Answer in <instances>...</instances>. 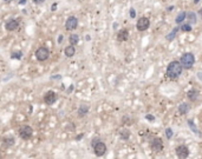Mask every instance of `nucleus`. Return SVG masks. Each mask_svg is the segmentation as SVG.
I'll return each instance as SVG.
<instances>
[{
	"instance_id": "nucleus-40",
	"label": "nucleus",
	"mask_w": 202,
	"mask_h": 159,
	"mask_svg": "<svg viewBox=\"0 0 202 159\" xmlns=\"http://www.w3.org/2000/svg\"><path fill=\"white\" fill-rule=\"evenodd\" d=\"M11 1H13V0H4V2H11Z\"/></svg>"
},
{
	"instance_id": "nucleus-28",
	"label": "nucleus",
	"mask_w": 202,
	"mask_h": 159,
	"mask_svg": "<svg viewBox=\"0 0 202 159\" xmlns=\"http://www.w3.org/2000/svg\"><path fill=\"white\" fill-rule=\"evenodd\" d=\"M129 16H130V18H131V19H135V18H136V11H135V8H130Z\"/></svg>"
},
{
	"instance_id": "nucleus-14",
	"label": "nucleus",
	"mask_w": 202,
	"mask_h": 159,
	"mask_svg": "<svg viewBox=\"0 0 202 159\" xmlns=\"http://www.w3.org/2000/svg\"><path fill=\"white\" fill-rule=\"evenodd\" d=\"M187 124H188V126H189V129L192 130V132L195 134V136H198V137H200V138H202V133L201 131L196 127V125H195V123L193 121L192 119H188V121H187Z\"/></svg>"
},
{
	"instance_id": "nucleus-30",
	"label": "nucleus",
	"mask_w": 202,
	"mask_h": 159,
	"mask_svg": "<svg viewBox=\"0 0 202 159\" xmlns=\"http://www.w3.org/2000/svg\"><path fill=\"white\" fill-rule=\"evenodd\" d=\"M98 141H101V139H100V138H94V139H92V141H91V146L94 147V146H95V145H96Z\"/></svg>"
},
{
	"instance_id": "nucleus-9",
	"label": "nucleus",
	"mask_w": 202,
	"mask_h": 159,
	"mask_svg": "<svg viewBox=\"0 0 202 159\" xmlns=\"http://www.w3.org/2000/svg\"><path fill=\"white\" fill-rule=\"evenodd\" d=\"M57 98H58V97H57L56 92L52 91V90H50V91H47V92L44 94V103L47 104V105H53V104L56 103Z\"/></svg>"
},
{
	"instance_id": "nucleus-7",
	"label": "nucleus",
	"mask_w": 202,
	"mask_h": 159,
	"mask_svg": "<svg viewBox=\"0 0 202 159\" xmlns=\"http://www.w3.org/2000/svg\"><path fill=\"white\" fill-rule=\"evenodd\" d=\"M175 153L179 159H187L189 157V149L186 145H179L175 149Z\"/></svg>"
},
{
	"instance_id": "nucleus-6",
	"label": "nucleus",
	"mask_w": 202,
	"mask_h": 159,
	"mask_svg": "<svg viewBox=\"0 0 202 159\" xmlns=\"http://www.w3.org/2000/svg\"><path fill=\"white\" fill-rule=\"evenodd\" d=\"M78 26V19L75 16H70L65 21V30L66 31H75Z\"/></svg>"
},
{
	"instance_id": "nucleus-11",
	"label": "nucleus",
	"mask_w": 202,
	"mask_h": 159,
	"mask_svg": "<svg viewBox=\"0 0 202 159\" xmlns=\"http://www.w3.org/2000/svg\"><path fill=\"white\" fill-rule=\"evenodd\" d=\"M19 25H20V20L13 18V19H10V20H7V21H6V24H5V28H6L7 31L12 32V31H16V30L19 27Z\"/></svg>"
},
{
	"instance_id": "nucleus-1",
	"label": "nucleus",
	"mask_w": 202,
	"mask_h": 159,
	"mask_svg": "<svg viewBox=\"0 0 202 159\" xmlns=\"http://www.w3.org/2000/svg\"><path fill=\"white\" fill-rule=\"evenodd\" d=\"M182 71H183V66H182L181 61L173 60L167 66L165 76H167V78H169L170 80H176L182 74Z\"/></svg>"
},
{
	"instance_id": "nucleus-27",
	"label": "nucleus",
	"mask_w": 202,
	"mask_h": 159,
	"mask_svg": "<svg viewBox=\"0 0 202 159\" xmlns=\"http://www.w3.org/2000/svg\"><path fill=\"white\" fill-rule=\"evenodd\" d=\"M122 123H123L124 125H128V126L132 125V120H131L130 117H128V116H124V117L122 118Z\"/></svg>"
},
{
	"instance_id": "nucleus-36",
	"label": "nucleus",
	"mask_w": 202,
	"mask_h": 159,
	"mask_svg": "<svg viewBox=\"0 0 202 159\" xmlns=\"http://www.w3.org/2000/svg\"><path fill=\"white\" fill-rule=\"evenodd\" d=\"M199 17H200V18L202 19V8H201V10H199Z\"/></svg>"
},
{
	"instance_id": "nucleus-21",
	"label": "nucleus",
	"mask_w": 202,
	"mask_h": 159,
	"mask_svg": "<svg viewBox=\"0 0 202 159\" xmlns=\"http://www.w3.org/2000/svg\"><path fill=\"white\" fill-rule=\"evenodd\" d=\"M189 110H190V106H189L187 103H182V104H180V106H179V113H180L181 116L187 114V113L189 112Z\"/></svg>"
},
{
	"instance_id": "nucleus-5",
	"label": "nucleus",
	"mask_w": 202,
	"mask_h": 159,
	"mask_svg": "<svg viewBox=\"0 0 202 159\" xmlns=\"http://www.w3.org/2000/svg\"><path fill=\"white\" fill-rule=\"evenodd\" d=\"M150 147H151V150H153L154 152H161V151H163L164 145H163L162 138L155 137L154 139L151 140V143H150Z\"/></svg>"
},
{
	"instance_id": "nucleus-15",
	"label": "nucleus",
	"mask_w": 202,
	"mask_h": 159,
	"mask_svg": "<svg viewBox=\"0 0 202 159\" xmlns=\"http://www.w3.org/2000/svg\"><path fill=\"white\" fill-rule=\"evenodd\" d=\"M129 39V31L126 30V28H122L118 31V33H117V40L118 41H126V40Z\"/></svg>"
},
{
	"instance_id": "nucleus-26",
	"label": "nucleus",
	"mask_w": 202,
	"mask_h": 159,
	"mask_svg": "<svg viewBox=\"0 0 202 159\" xmlns=\"http://www.w3.org/2000/svg\"><path fill=\"white\" fill-rule=\"evenodd\" d=\"M182 32H190L192 31V25L190 24H182L180 26Z\"/></svg>"
},
{
	"instance_id": "nucleus-34",
	"label": "nucleus",
	"mask_w": 202,
	"mask_h": 159,
	"mask_svg": "<svg viewBox=\"0 0 202 159\" xmlns=\"http://www.w3.org/2000/svg\"><path fill=\"white\" fill-rule=\"evenodd\" d=\"M63 38H64V37H63L61 34L58 37V44H61V42H63Z\"/></svg>"
},
{
	"instance_id": "nucleus-4",
	"label": "nucleus",
	"mask_w": 202,
	"mask_h": 159,
	"mask_svg": "<svg viewBox=\"0 0 202 159\" xmlns=\"http://www.w3.org/2000/svg\"><path fill=\"white\" fill-rule=\"evenodd\" d=\"M34 56H36V58H37L38 61H45V60L49 59V57H50V51H49L47 47L41 46V47H39V48L36 51Z\"/></svg>"
},
{
	"instance_id": "nucleus-29",
	"label": "nucleus",
	"mask_w": 202,
	"mask_h": 159,
	"mask_svg": "<svg viewBox=\"0 0 202 159\" xmlns=\"http://www.w3.org/2000/svg\"><path fill=\"white\" fill-rule=\"evenodd\" d=\"M145 119L149 120V121H155V117H154L153 114H147V116H145Z\"/></svg>"
},
{
	"instance_id": "nucleus-35",
	"label": "nucleus",
	"mask_w": 202,
	"mask_h": 159,
	"mask_svg": "<svg viewBox=\"0 0 202 159\" xmlns=\"http://www.w3.org/2000/svg\"><path fill=\"white\" fill-rule=\"evenodd\" d=\"M72 90H73V86H72V85H71V86H70V88H69V90H67V93H70V92H71V91H72Z\"/></svg>"
},
{
	"instance_id": "nucleus-3",
	"label": "nucleus",
	"mask_w": 202,
	"mask_h": 159,
	"mask_svg": "<svg viewBox=\"0 0 202 159\" xmlns=\"http://www.w3.org/2000/svg\"><path fill=\"white\" fill-rule=\"evenodd\" d=\"M18 132H19V137L24 140L31 139L33 136V129L30 125H22Z\"/></svg>"
},
{
	"instance_id": "nucleus-23",
	"label": "nucleus",
	"mask_w": 202,
	"mask_h": 159,
	"mask_svg": "<svg viewBox=\"0 0 202 159\" xmlns=\"http://www.w3.org/2000/svg\"><path fill=\"white\" fill-rule=\"evenodd\" d=\"M69 41H70V45H73V46H76V45L79 42V36H77V34L72 33V34L69 37Z\"/></svg>"
},
{
	"instance_id": "nucleus-24",
	"label": "nucleus",
	"mask_w": 202,
	"mask_h": 159,
	"mask_svg": "<svg viewBox=\"0 0 202 159\" xmlns=\"http://www.w3.org/2000/svg\"><path fill=\"white\" fill-rule=\"evenodd\" d=\"M11 58H12V59L20 60L21 58H22V52H21V51H13V52L11 53Z\"/></svg>"
},
{
	"instance_id": "nucleus-2",
	"label": "nucleus",
	"mask_w": 202,
	"mask_h": 159,
	"mask_svg": "<svg viewBox=\"0 0 202 159\" xmlns=\"http://www.w3.org/2000/svg\"><path fill=\"white\" fill-rule=\"evenodd\" d=\"M180 61H181L183 68L189 70V68H192V67L194 66V64H195V57H194V54H193L192 52H187V53H184L181 57V60H180Z\"/></svg>"
},
{
	"instance_id": "nucleus-38",
	"label": "nucleus",
	"mask_w": 202,
	"mask_h": 159,
	"mask_svg": "<svg viewBox=\"0 0 202 159\" xmlns=\"http://www.w3.org/2000/svg\"><path fill=\"white\" fill-rule=\"evenodd\" d=\"M173 8H174V6H169L167 10H168V11H173Z\"/></svg>"
},
{
	"instance_id": "nucleus-22",
	"label": "nucleus",
	"mask_w": 202,
	"mask_h": 159,
	"mask_svg": "<svg viewBox=\"0 0 202 159\" xmlns=\"http://www.w3.org/2000/svg\"><path fill=\"white\" fill-rule=\"evenodd\" d=\"M184 19H187V12H184V11H181L179 14H177V17H176V19H175V22L177 24V25H180L182 24Z\"/></svg>"
},
{
	"instance_id": "nucleus-39",
	"label": "nucleus",
	"mask_w": 202,
	"mask_h": 159,
	"mask_svg": "<svg viewBox=\"0 0 202 159\" xmlns=\"http://www.w3.org/2000/svg\"><path fill=\"white\" fill-rule=\"evenodd\" d=\"M200 1H201V0H194V4H195V5H196V4H199V2H200Z\"/></svg>"
},
{
	"instance_id": "nucleus-37",
	"label": "nucleus",
	"mask_w": 202,
	"mask_h": 159,
	"mask_svg": "<svg viewBox=\"0 0 202 159\" xmlns=\"http://www.w3.org/2000/svg\"><path fill=\"white\" fill-rule=\"evenodd\" d=\"M19 4H20V5H24V4H26V0H20V1H19Z\"/></svg>"
},
{
	"instance_id": "nucleus-25",
	"label": "nucleus",
	"mask_w": 202,
	"mask_h": 159,
	"mask_svg": "<svg viewBox=\"0 0 202 159\" xmlns=\"http://www.w3.org/2000/svg\"><path fill=\"white\" fill-rule=\"evenodd\" d=\"M173 136H174L173 129H171V127H167V129H165V137H167V139L170 140L173 138Z\"/></svg>"
},
{
	"instance_id": "nucleus-32",
	"label": "nucleus",
	"mask_w": 202,
	"mask_h": 159,
	"mask_svg": "<svg viewBox=\"0 0 202 159\" xmlns=\"http://www.w3.org/2000/svg\"><path fill=\"white\" fill-rule=\"evenodd\" d=\"M83 137H84V134H83V133H82V134H78V136L76 137V141H79V140H81Z\"/></svg>"
},
{
	"instance_id": "nucleus-20",
	"label": "nucleus",
	"mask_w": 202,
	"mask_h": 159,
	"mask_svg": "<svg viewBox=\"0 0 202 159\" xmlns=\"http://www.w3.org/2000/svg\"><path fill=\"white\" fill-rule=\"evenodd\" d=\"M187 20H188V24L195 25V24L198 22V16H196V13H194V12H187Z\"/></svg>"
},
{
	"instance_id": "nucleus-18",
	"label": "nucleus",
	"mask_w": 202,
	"mask_h": 159,
	"mask_svg": "<svg viewBox=\"0 0 202 159\" xmlns=\"http://www.w3.org/2000/svg\"><path fill=\"white\" fill-rule=\"evenodd\" d=\"M179 31H181V28H180V27H174V28H173V31L165 36V39L168 40V41H173V40L176 38V36H177Z\"/></svg>"
},
{
	"instance_id": "nucleus-8",
	"label": "nucleus",
	"mask_w": 202,
	"mask_h": 159,
	"mask_svg": "<svg viewBox=\"0 0 202 159\" xmlns=\"http://www.w3.org/2000/svg\"><path fill=\"white\" fill-rule=\"evenodd\" d=\"M92 149H94V152L97 157H103L106 153V150H108L105 143H103V141H98Z\"/></svg>"
},
{
	"instance_id": "nucleus-19",
	"label": "nucleus",
	"mask_w": 202,
	"mask_h": 159,
	"mask_svg": "<svg viewBox=\"0 0 202 159\" xmlns=\"http://www.w3.org/2000/svg\"><path fill=\"white\" fill-rule=\"evenodd\" d=\"M118 133H120V138H121L122 140H128L130 138V130L126 129V127L121 129V130L118 131Z\"/></svg>"
},
{
	"instance_id": "nucleus-12",
	"label": "nucleus",
	"mask_w": 202,
	"mask_h": 159,
	"mask_svg": "<svg viewBox=\"0 0 202 159\" xmlns=\"http://www.w3.org/2000/svg\"><path fill=\"white\" fill-rule=\"evenodd\" d=\"M14 144H16V139H14V137H13V136L7 134V136H5V137L2 138V146H4V147H6V149L12 147Z\"/></svg>"
},
{
	"instance_id": "nucleus-17",
	"label": "nucleus",
	"mask_w": 202,
	"mask_h": 159,
	"mask_svg": "<svg viewBox=\"0 0 202 159\" xmlns=\"http://www.w3.org/2000/svg\"><path fill=\"white\" fill-rule=\"evenodd\" d=\"M64 53H65V56H66L67 58H72V57L75 56V53H76V48H75V46H73V45H69V46H66V47H65V50H64Z\"/></svg>"
},
{
	"instance_id": "nucleus-10",
	"label": "nucleus",
	"mask_w": 202,
	"mask_h": 159,
	"mask_svg": "<svg viewBox=\"0 0 202 159\" xmlns=\"http://www.w3.org/2000/svg\"><path fill=\"white\" fill-rule=\"evenodd\" d=\"M149 26H150V20L149 18H147V17H142L141 19H138L137 21V24H136V28L138 30V31H147L148 28H149Z\"/></svg>"
},
{
	"instance_id": "nucleus-13",
	"label": "nucleus",
	"mask_w": 202,
	"mask_h": 159,
	"mask_svg": "<svg viewBox=\"0 0 202 159\" xmlns=\"http://www.w3.org/2000/svg\"><path fill=\"white\" fill-rule=\"evenodd\" d=\"M199 96H200V91L196 88H190L187 92V98L189 99V101H196Z\"/></svg>"
},
{
	"instance_id": "nucleus-31",
	"label": "nucleus",
	"mask_w": 202,
	"mask_h": 159,
	"mask_svg": "<svg viewBox=\"0 0 202 159\" xmlns=\"http://www.w3.org/2000/svg\"><path fill=\"white\" fill-rule=\"evenodd\" d=\"M58 5H57V2H53L52 4V6H51V11H56V7H57Z\"/></svg>"
},
{
	"instance_id": "nucleus-33",
	"label": "nucleus",
	"mask_w": 202,
	"mask_h": 159,
	"mask_svg": "<svg viewBox=\"0 0 202 159\" xmlns=\"http://www.w3.org/2000/svg\"><path fill=\"white\" fill-rule=\"evenodd\" d=\"M32 1H33L34 4H43L45 0H32Z\"/></svg>"
},
{
	"instance_id": "nucleus-16",
	"label": "nucleus",
	"mask_w": 202,
	"mask_h": 159,
	"mask_svg": "<svg viewBox=\"0 0 202 159\" xmlns=\"http://www.w3.org/2000/svg\"><path fill=\"white\" fill-rule=\"evenodd\" d=\"M89 105H86V104H82L81 106L78 107V110H77V113H78V117L79 118H83V117H85L88 113H89Z\"/></svg>"
}]
</instances>
